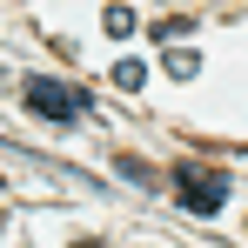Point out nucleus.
<instances>
[{"instance_id":"nucleus-3","label":"nucleus","mask_w":248,"mask_h":248,"mask_svg":"<svg viewBox=\"0 0 248 248\" xmlns=\"http://www.w3.org/2000/svg\"><path fill=\"white\" fill-rule=\"evenodd\" d=\"M108 34H114V41L134 34V14H127V7H108Z\"/></svg>"},{"instance_id":"nucleus-2","label":"nucleus","mask_w":248,"mask_h":248,"mask_svg":"<svg viewBox=\"0 0 248 248\" xmlns=\"http://www.w3.org/2000/svg\"><path fill=\"white\" fill-rule=\"evenodd\" d=\"M27 108L47 121H74V114H87V94L67 81H27Z\"/></svg>"},{"instance_id":"nucleus-1","label":"nucleus","mask_w":248,"mask_h":248,"mask_svg":"<svg viewBox=\"0 0 248 248\" xmlns=\"http://www.w3.org/2000/svg\"><path fill=\"white\" fill-rule=\"evenodd\" d=\"M174 195H181V208H188V215H215V208L228 202V174H221V168L181 161V168H174Z\"/></svg>"},{"instance_id":"nucleus-5","label":"nucleus","mask_w":248,"mask_h":248,"mask_svg":"<svg viewBox=\"0 0 248 248\" xmlns=\"http://www.w3.org/2000/svg\"><path fill=\"white\" fill-rule=\"evenodd\" d=\"M87 248H101V242H87Z\"/></svg>"},{"instance_id":"nucleus-4","label":"nucleus","mask_w":248,"mask_h":248,"mask_svg":"<svg viewBox=\"0 0 248 248\" xmlns=\"http://www.w3.org/2000/svg\"><path fill=\"white\" fill-rule=\"evenodd\" d=\"M114 81H121V87H141V81H148V67H141V61H121V67H114Z\"/></svg>"}]
</instances>
